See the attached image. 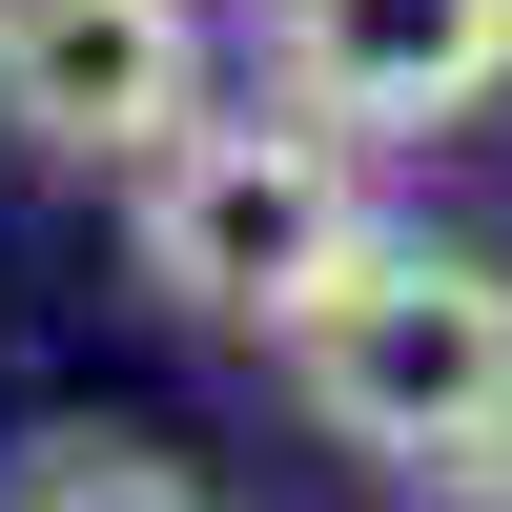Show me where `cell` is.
Masks as SVG:
<instances>
[{"mask_svg":"<svg viewBox=\"0 0 512 512\" xmlns=\"http://www.w3.org/2000/svg\"><path fill=\"white\" fill-rule=\"evenodd\" d=\"M287 390H308V431L369 451L390 492L492 512V451H512V267H472V246H390V226H369L349 267L287 308Z\"/></svg>","mask_w":512,"mask_h":512,"instance_id":"1","label":"cell"},{"mask_svg":"<svg viewBox=\"0 0 512 512\" xmlns=\"http://www.w3.org/2000/svg\"><path fill=\"white\" fill-rule=\"evenodd\" d=\"M123 246H144V287L185 328H267L308 308L328 267L369 246V185H349V123H164L144 164H123Z\"/></svg>","mask_w":512,"mask_h":512,"instance_id":"2","label":"cell"},{"mask_svg":"<svg viewBox=\"0 0 512 512\" xmlns=\"http://www.w3.org/2000/svg\"><path fill=\"white\" fill-rule=\"evenodd\" d=\"M0 123L41 164H144L205 123V21L185 0H0Z\"/></svg>","mask_w":512,"mask_h":512,"instance_id":"3","label":"cell"},{"mask_svg":"<svg viewBox=\"0 0 512 512\" xmlns=\"http://www.w3.org/2000/svg\"><path fill=\"white\" fill-rule=\"evenodd\" d=\"M267 62L349 144H431L512 82V0H267Z\"/></svg>","mask_w":512,"mask_h":512,"instance_id":"4","label":"cell"},{"mask_svg":"<svg viewBox=\"0 0 512 512\" xmlns=\"http://www.w3.org/2000/svg\"><path fill=\"white\" fill-rule=\"evenodd\" d=\"M21 512H226V492L164 472V451H123V431H62V451L21 472Z\"/></svg>","mask_w":512,"mask_h":512,"instance_id":"5","label":"cell"},{"mask_svg":"<svg viewBox=\"0 0 512 512\" xmlns=\"http://www.w3.org/2000/svg\"><path fill=\"white\" fill-rule=\"evenodd\" d=\"M492 512H512V451H492Z\"/></svg>","mask_w":512,"mask_h":512,"instance_id":"6","label":"cell"}]
</instances>
